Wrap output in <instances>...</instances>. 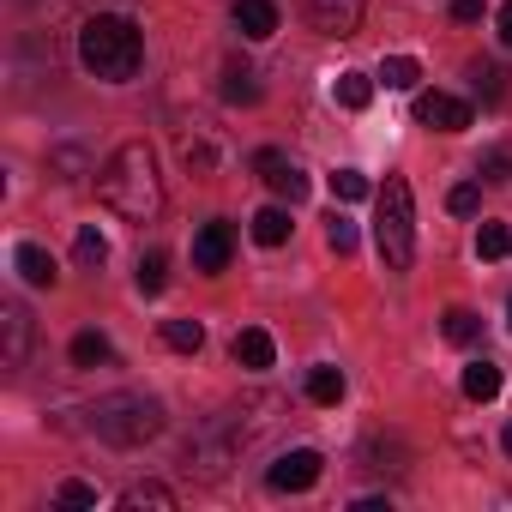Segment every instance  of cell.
Listing matches in <instances>:
<instances>
[{"label": "cell", "mask_w": 512, "mask_h": 512, "mask_svg": "<svg viewBox=\"0 0 512 512\" xmlns=\"http://www.w3.org/2000/svg\"><path fill=\"white\" fill-rule=\"evenodd\" d=\"M476 253L482 260H512V229L506 223H482L476 229Z\"/></svg>", "instance_id": "27"}, {"label": "cell", "mask_w": 512, "mask_h": 512, "mask_svg": "<svg viewBox=\"0 0 512 512\" xmlns=\"http://www.w3.org/2000/svg\"><path fill=\"white\" fill-rule=\"evenodd\" d=\"M229 253H235V229H229L223 217H211V223L193 235V266H199L205 278H217V272H229Z\"/></svg>", "instance_id": "9"}, {"label": "cell", "mask_w": 512, "mask_h": 512, "mask_svg": "<svg viewBox=\"0 0 512 512\" xmlns=\"http://www.w3.org/2000/svg\"><path fill=\"white\" fill-rule=\"evenodd\" d=\"M223 97H229V103H260V73H253L241 55L223 61Z\"/></svg>", "instance_id": "16"}, {"label": "cell", "mask_w": 512, "mask_h": 512, "mask_svg": "<svg viewBox=\"0 0 512 512\" xmlns=\"http://www.w3.org/2000/svg\"><path fill=\"white\" fill-rule=\"evenodd\" d=\"M0 326H7V368H25V356H31V314H25V302H0Z\"/></svg>", "instance_id": "13"}, {"label": "cell", "mask_w": 512, "mask_h": 512, "mask_svg": "<svg viewBox=\"0 0 512 512\" xmlns=\"http://www.w3.org/2000/svg\"><path fill=\"white\" fill-rule=\"evenodd\" d=\"M416 127H428V133H464L470 127V103L452 97V91H422L416 97Z\"/></svg>", "instance_id": "6"}, {"label": "cell", "mask_w": 512, "mask_h": 512, "mask_svg": "<svg viewBox=\"0 0 512 512\" xmlns=\"http://www.w3.org/2000/svg\"><path fill=\"white\" fill-rule=\"evenodd\" d=\"M476 175H488V181H512V145H488L482 163H476Z\"/></svg>", "instance_id": "29"}, {"label": "cell", "mask_w": 512, "mask_h": 512, "mask_svg": "<svg viewBox=\"0 0 512 512\" xmlns=\"http://www.w3.org/2000/svg\"><path fill=\"white\" fill-rule=\"evenodd\" d=\"M332 97H338L344 109H368V103H374V79H368V73H338Z\"/></svg>", "instance_id": "21"}, {"label": "cell", "mask_w": 512, "mask_h": 512, "mask_svg": "<svg viewBox=\"0 0 512 512\" xmlns=\"http://www.w3.org/2000/svg\"><path fill=\"white\" fill-rule=\"evenodd\" d=\"M374 193V181L362 175V169H332V199H344V205H362Z\"/></svg>", "instance_id": "23"}, {"label": "cell", "mask_w": 512, "mask_h": 512, "mask_svg": "<svg viewBox=\"0 0 512 512\" xmlns=\"http://www.w3.org/2000/svg\"><path fill=\"white\" fill-rule=\"evenodd\" d=\"M452 19H458V25H476V19H482V0H452Z\"/></svg>", "instance_id": "33"}, {"label": "cell", "mask_w": 512, "mask_h": 512, "mask_svg": "<svg viewBox=\"0 0 512 512\" xmlns=\"http://www.w3.org/2000/svg\"><path fill=\"white\" fill-rule=\"evenodd\" d=\"M458 386H464V398H470V404H494V398H500V362L476 356V362L464 368V380H458Z\"/></svg>", "instance_id": "15"}, {"label": "cell", "mask_w": 512, "mask_h": 512, "mask_svg": "<svg viewBox=\"0 0 512 512\" xmlns=\"http://www.w3.org/2000/svg\"><path fill=\"white\" fill-rule=\"evenodd\" d=\"M506 320H512V302H506Z\"/></svg>", "instance_id": "36"}, {"label": "cell", "mask_w": 512, "mask_h": 512, "mask_svg": "<svg viewBox=\"0 0 512 512\" xmlns=\"http://www.w3.org/2000/svg\"><path fill=\"white\" fill-rule=\"evenodd\" d=\"M103 362H115L109 338H103V332H79V338H73V368H103Z\"/></svg>", "instance_id": "22"}, {"label": "cell", "mask_w": 512, "mask_h": 512, "mask_svg": "<svg viewBox=\"0 0 512 512\" xmlns=\"http://www.w3.org/2000/svg\"><path fill=\"white\" fill-rule=\"evenodd\" d=\"M121 512H175V488H163V482H133V488L121 494Z\"/></svg>", "instance_id": "17"}, {"label": "cell", "mask_w": 512, "mask_h": 512, "mask_svg": "<svg viewBox=\"0 0 512 512\" xmlns=\"http://www.w3.org/2000/svg\"><path fill=\"white\" fill-rule=\"evenodd\" d=\"M290 211L284 205H266V211H253V241H260V247H284L290 241Z\"/></svg>", "instance_id": "18"}, {"label": "cell", "mask_w": 512, "mask_h": 512, "mask_svg": "<svg viewBox=\"0 0 512 512\" xmlns=\"http://www.w3.org/2000/svg\"><path fill=\"white\" fill-rule=\"evenodd\" d=\"M229 19H235V31H241L247 43H266V37H278V7H272V0H235V7H229Z\"/></svg>", "instance_id": "11"}, {"label": "cell", "mask_w": 512, "mask_h": 512, "mask_svg": "<svg viewBox=\"0 0 512 512\" xmlns=\"http://www.w3.org/2000/svg\"><path fill=\"white\" fill-rule=\"evenodd\" d=\"M133 284H139V296H163V284H169V260H163V253H145L139 272H133Z\"/></svg>", "instance_id": "28"}, {"label": "cell", "mask_w": 512, "mask_h": 512, "mask_svg": "<svg viewBox=\"0 0 512 512\" xmlns=\"http://www.w3.org/2000/svg\"><path fill=\"white\" fill-rule=\"evenodd\" d=\"M308 398L314 404H344V374L338 368H308Z\"/></svg>", "instance_id": "26"}, {"label": "cell", "mask_w": 512, "mask_h": 512, "mask_svg": "<svg viewBox=\"0 0 512 512\" xmlns=\"http://www.w3.org/2000/svg\"><path fill=\"white\" fill-rule=\"evenodd\" d=\"M229 356H235L247 374H266V368L278 362V344H272V332H266V326H241V332H235V344H229Z\"/></svg>", "instance_id": "10"}, {"label": "cell", "mask_w": 512, "mask_h": 512, "mask_svg": "<svg viewBox=\"0 0 512 512\" xmlns=\"http://www.w3.org/2000/svg\"><path fill=\"white\" fill-rule=\"evenodd\" d=\"M494 25H500V43L512 49V0H506V7H500V19H494Z\"/></svg>", "instance_id": "34"}, {"label": "cell", "mask_w": 512, "mask_h": 512, "mask_svg": "<svg viewBox=\"0 0 512 512\" xmlns=\"http://www.w3.org/2000/svg\"><path fill=\"white\" fill-rule=\"evenodd\" d=\"M13 266H19V278L31 284V290H55V253L49 247H37V241H19V253H13Z\"/></svg>", "instance_id": "12"}, {"label": "cell", "mask_w": 512, "mask_h": 512, "mask_svg": "<svg viewBox=\"0 0 512 512\" xmlns=\"http://www.w3.org/2000/svg\"><path fill=\"white\" fill-rule=\"evenodd\" d=\"M446 205H452L458 217H470V211L482 205V187H476V181H464V187H452V193H446Z\"/></svg>", "instance_id": "31"}, {"label": "cell", "mask_w": 512, "mask_h": 512, "mask_svg": "<svg viewBox=\"0 0 512 512\" xmlns=\"http://www.w3.org/2000/svg\"><path fill=\"white\" fill-rule=\"evenodd\" d=\"M79 61L103 85H127L139 73V61H145V37H139V25L127 13H97L79 31Z\"/></svg>", "instance_id": "2"}, {"label": "cell", "mask_w": 512, "mask_h": 512, "mask_svg": "<svg viewBox=\"0 0 512 512\" xmlns=\"http://www.w3.org/2000/svg\"><path fill=\"white\" fill-rule=\"evenodd\" d=\"M85 422H91V434L109 440V446H145V440L163 434V404L145 398V392H109V398H97V404L85 410Z\"/></svg>", "instance_id": "4"}, {"label": "cell", "mask_w": 512, "mask_h": 512, "mask_svg": "<svg viewBox=\"0 0 512 512\" xmlns=\"http://www.w3.org/2000/svg\"><path fill=\"white\" fill-rule=\"evenodd\" d=\"M416 79H422V67H416L410 55H386V61H380V85H386V91H416Z\"/></svg>", "instance_id": "20"}, {"label": "cell", "mask_w": 512, "mask_h": 512, "mask_svg": "<svg viewBox=\"0 0 512 512\" xmlns=\"http://www.w3.org/2000/svg\"><path fill=\"white\" fill-rule=\"evenodd\" d=\"M73 260H79V272H103V260H109V241H103V229H97V223H85V229H79V241H73Z\"/></svg>", "instance_id": "19"}, {"label": "cell", "mask_w": 512, "mask_h": 512, "mask_svg": "<svg viewBox=\"0 0 512 512\" xmlns=\"http://www.w3.org/2000/svg\"><path fill=\"white\" fill-rule=\"evenodd\" d=\"M320 476H326V458H320L314 446H290V452H278V458L266 464V488H272V494H308Z\"/></svg>", "instance_id": "5"}, {"label": "cell", "mask_w": 512, "mask_h": 512, "mask_svg": "<svg viewBox=\"0 0 512 512\" xmlns=\"http://www.w3.org/2000/svg\"><path fill=\"white\" fill-rule=\"evenodd\" d=\"M302 7H308V25H314L320 37H356L368 0H302Z\"/></svg>", "instance_id": "7"}, {"label": "cell", "mask_w": 512, "mask_h": 512, "mask_svg": "<svg viewBox=\"0 0 512 512\" xmlns=\"http://www.w3.org/2000/svg\"><path fill=\"white\" fill-rule=\"evenodd\" d=\"M326 241H332V253H356V223L332 211V223H326Z\"/></svg>", "instance_id": "30"}, {"label": "cell", "mask_w": 512, "mask_h": 512, "mask_svg": "<svg viewBox=\"0 0 512 512\" xmlns=\"http://www.w3.org/2000/svg\"><path fill=\"white\" fill-rule=\"evenodd\" d=\"M97 193H103V205H109L115 217H127V223H151V217L163 211V175H157L151 145H139V139L121 145V151L103 163Z\"/></svg>", "instance_id": "1"}, {"label": "cell", "mask_w": 512, "mask_h": 512, "mask_svg": "<svg viewBox=\"0 0 512 512\" xmlns=\"http://www.w3.org/2000/svg\"><path fill=\"white\" fill-rule=\"evenodd\" d=\"M470 85H476V97H482L488 109H500V103L512 97V73H506L500 61H470Z\"/></svg>", "instance_id": "14"}, {"label": "cell", "mask_w": 512, "mask_h": 512, "mask_svg": "<svg viewBox=\"0 0 512 512\" xmlns=\"http://www.w3.org/2000/svg\"><path fill=\"white\" fill-rule=\"evenodd\" d=\"M440 332H446V344H476V338H482V320H476L470 308H446Z\"/></svg>", "instance_id": "24"}, {"label": "cell", "mask_w": 512, "mask_h": 512, "mask_svg": "<svg viewBox=\"0 0 512 512\" xmlns=\"http://www.w3.org/2000/svg\"><path fill=\"white\" fill-rule=\"evenodd\" d=\"M500 446H506V458H512V422H506V434H500Z\"/></svg>", "instance_id": "35"}, {"label": "cell", "mask_w": 512, "mask_h": 512, "mask_svg": "<svg viewBox=\"0 0 512 512\" xmlns=\"http://www.w3.org/2000/svg\"><path fill=\"white\" fill-rule=\"evenodd\" d=\"M55 500H61V506H97V488L73 476V482H61V494H55Z\"/></svg>", "instance_id": "32"}, {"label": "cell", "mask_w": 512, "mask_h": 512, "mask_svg": "<svg viewBox=\"0 0 512 512\" xmlns=\"http://www.w3.org/2000/svg\"><path fill=\"white\" fill-rule=\"evenodd\" d=\"M163 344L181 350V356H193V350L205 344V326H199V320H163Z\"/></svg>", "instance_id": "25"}, {"label": "cell", "mask_w": 512, "mask_h": 512, "mask_svg": "<svg viewBox=\"0 0 512 512\" xmlns=\"http://www.w3.org/2000/svg\"><path fill=\"white\" fill-rule=\"evenodd\" d=\"M374 199H380V211H374L380 266L386 272H410V260H416V199H410V181L404 175H386V187Z\"/></svg>", "instance_id": "3"}, {"label": "cell", "mask_w": 512, "mask_h": 512, "mask_svg": "<svg viewBox=\"0 0 512 512\" xmlns=\"http://www.w3.org/2000/svg\"><path fill=\"white\" fill-rule=\"evenodd\" d=\"M253 169L266 175V187H272L284 205H302V199H308V175H302V163H290L284 151H260V157H253Z\"/></svg>", "instance_id": "8"}]
</instances>
